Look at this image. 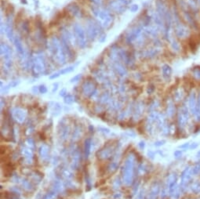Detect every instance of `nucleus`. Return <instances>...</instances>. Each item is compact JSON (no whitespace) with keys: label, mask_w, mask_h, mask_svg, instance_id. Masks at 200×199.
<instances>
[{"label":"nucleus","mask_w":200,"mask_h":199,"mask_svg":"<svg viewBox=\"0 0 200 199\" xmlns=\"http://www.w3.org/2000/svg\"><path fill=\"white\" fill-rule=\"evenodd\" d=\"M135 156L130 154L126 158V161L123 165V180L124 184L126 185H130L132 184L133 176H134V171H135Z\"/></svg>","instance_id":"obj_1"},{"label":"nucleus","mask_w":200,"mask_h":199,"mask_svg":"<svg viewBox=\"0 0 200 199\" xmlns=\"http://www.w3.org/2000/svg\"><path fill=\"white\" fill-rule=\"evenodd\" d=\"M192 173L191 172V168L188 166L184 169V171L182 172L181 175V184H180V187L182 190V191L184 192L187 189V187L188 186V184L191 181V178H192Z\"/></svg>","instance_id":"obj_2"},{"label":"nucleus","mask_w":200,"mask_h":199,"mask_svg":"<svg viewBox=\"0 0 200 199\" xmlns=\"http://www.w3.org/2000/svg\"><path fill=\"white\" fill-rule=\"evenodd\" d=\"M116 149V145L114 144H110L105 148H103L101 150L97 152V157L100 159L105 160L108 159L109 158H111V155L113 154L115 150Z\"/></svg>","instance_id":"obj_3"},{"label":"nucleus","mask_w":200,"mask_h":199,"mask_svg":"<svg viewBox=\"0 0 200 199\" xmlns=\"http://www.w3.org/2000/svg\"><path fill=\"white\" fill-rule=\"evenodd\" d=\"M189 118V114H188V110L187 107H183L180 110L178 114V126L180 129H185V127L187 125Z\"/></svg>","instance_id":"obj_4"},{"label":"nucleus","mask_w":200,"mask_h":199,"mask_svg":"<svg viewBox=\"0 0 200 199\" xmlns=\"http://www.w3.org/2000/svg\"><path fill=\"white\" fill-rule=\"evenodd\" d=\"M160 193V185L157 182H155L154 184L151 185L150 191L148 193L147 199H156L158 195Z\"/></svg>","instance_id":"obj_5"},{"label":"nucleus","mask_w":200,"mask_h":199,"mask_svg":"<svg viewBox=\"0 0 200 199\" xmlns=\"http://www.w3.org/2000/svg\"><path fill=\"white\" fill-rule=\"evenodd\" d=\"M188 106H189L190 112L195 115V111H196V106H197V98H196V94L195 92L191 93V95L189 97Z\"/></svg>","instance_id":"obj_6"},{"label":"nucleus","mask_w":200,"mask_h":199,"mask_svg":"<svg viewBox=\"0 0 200 199\" xmlns=\"http://www.w3.org/2000/svg\"><path fill=\"white\" fill-rule=\"evenodd\" d=\"M80 162V153L78 149H75L71 152V167L76 169Z\"/></svg>","instance_id":"obj_7"},{"label":"nucleus","mask_w":200,"mask_h":199,"mask_svg":"<svg viewBox=\"0 0 200 199\" xmlns=\"http://www.w3.org/2000/svg\"><path fill=\"white\" fill-rule=\"evenodd\" d=\"M22 154L25 157V161L28 163V164H31L33 162V152H32V149H31L30 147H25L22 148Z\"/></svg>","instance_id":"obj_8"},{"label":"nucleus","mask_w":200,"mask_h":199,"mask_svg":"<svg viewBox=\"0 0 200 199\" xmlns=\"http://www.w3.org/2000/svg\"><path fill=\"white\" fill-rule=\"evenodd\" d=\"M39 153L40 157L43 159H46L48 158V154H49V147L46 145V144H43L41 145L39 149Z\"/></svg>","instance_id":"obj_9"},{"label":"nucleus","mask_w":200,"mask_h":199,"mask_svg":"<svg viewBox=\"0 0 200 199\" xmlns=\"http://www.w3.org/2000/svg\"><path fill=\"white\" fill-rule=\"evenodd\" d=\"M13 117L18 122L22 123L25 119V114L21 110H17L13 113Z\"/></svg>","instance_id":"obj_10"},{"label":"nucleus","mask_w":200,"mask_h":199,"mask_svg":"<svg viewBox=\"0 0 200 199\" xmlns=\"http://www.w3.org/2000/svg\"><path fill=\"white\" fill-rule=\"evenodd\" d=\"M91 140L90 139H86L84 143V154L86 158L89 157V154H90V149H91Z\"/></svg>","instance_id":"obj_11"},{"label":"nucleus","mask_w":200,"mask_h":199,"mask_svg":"<svg viewBox=\"0 0 200 199\" xmlns=\"http://www.w3.org/2000/svg\"><path fill=\"white\" fill-rule=\"evenodd\" d=\"M18 183H20V184H21L22 187H24L26 190L30 191V190H33V186L31 185L30 181L26 180H23V179H21V178H20Z\"/></svg>","instance_id":"obj_12"},{"label":"nucleus","mask_w":200,"mask_h":199,"mask_svg":"<svg viewBox=\"0 0 200 199\" xmlns=\"http://www.w3.org/2000/svg\"><path fill=\"white\" fill-rule=\"evenodd\" d=\"M191 192H193L195 194L200 193V183L199 182H194L193 184L190 186Z\"/></svg>","instance_id":"obj_13"},{"label":"nucleus","mask_w":200,"mask_h":199,"mask_svg":"<svg viewBox=\"0 0 200 199\" xmlns=\"http://www.w3.org/2000/svg\"><path fill=\"white\" fill-rule=\"evenodd\" d=\"M58 194V192H57L56 190H51L49 192L46 194L45 197L43 198V199H55Z\"/></svg>","instance_id":"obj_14"},{"label":"nucleus","mask_w":200,"mask_h":199,"mask_svg":"<svg viewBox=\"0 0 200 199\" xmlns=\"http://www.w3.org/2000/svg\"><path fill=\"white\" fill-rule=\"evenodd\" d=\"M82 132H83V131L81 130L79 127L76 128L75 130L74 131V132H73V140H76L78 139H79L80 136H82Z\"/></svg>","instance_id":"obj_15"},{"label":"nucleus","mask_w":200,"mask_h":199,"mask_svg":"<svg viewBox=\"0 0 200 199\" xmlns=\"http://www.w3.org/2000/svg\"><path fill=\"white\" fill-rule=\"evenodd\" d=\"M191 172L193 176L195 175H198L200 173V163L199 164H196L195 166L191 168Z\"/></svg>","instance_id":"obj_16"},{"label":"nucleus","mask_w":200,"mask_h":199,"mask_svg":"<svg viewBox=\"0 0 200 199\" xmlns=\"http://www.w3.org/2000/svg\"><path fill=\"white\" fill-rule=\"evenodd\" d=\"M26 144H27V146H28V147H30L31 149H34L35 148V142L31 138H28V139H27V140H26Z\"/></svg>","instance_id":"obj_17"},{"label":"nucleus","mask_w":200,"mask_h":199,"mask_svg":"<svg viewBox=\"0 0 200 199\" xmlns=\"http://www.w3.org/2000/svg\"><path fill=\"white\" fill-rule=\"evenodd\" d=\"M165 144H166V140H163L155 141L154 143V145L155 147H161V146H163Z\"/></svg>","instance_id":"obj_18"},{"label":"nucleus","mask_w":200,"mask_h":199,"mask_svg":"<svg viewBox=\"0 0 200 199\" xmlns=\"http://www.w3.org/2000/svg\"><path fill=\"white\" fill-rule=\"evenodd\" d=\"M189 146H190V143H185V144H181V145H180L179 146V148L180 149H182V150H186V149H188V148H189Z\"/></svg>","instance_id":"obj_19"},{"label":"nucleus","mask_w":200,"mask_h":199,"mask_svg":"<svg viewBox=\"0 0 200 199\" xmlns=\"http://www.w3.org/2000/svg\"><path fill=\"white\" fill-rule=\"evenodd\" d=\"M198 147H199V143H197V142H193V143L190 144L189 149H190V150H195V149H196Z\"/></svg>","instance_id":"obj_20"},{"label":"nucleus","mask_w":200,"mask_h":199,"mask_svg":"<svg viewBox=\"0 0 200 199\" xmlns=\"http://www.w3.org/2000/svg\"><path fill=\"white\" fill-rule=\"evenodd\" d=\"M173 156L178 158H181L182 156V151L181 150H177L173 152Z\"/></svg>","instance_id":"obj_21"},{"label":"nucleus","mask_w":200,"mask_h":199,"mask_svg":"<svg viewBox=\"0 0 200 199\" xmlns=\"http://www.w3.org/2000/svg\"><path fill=\"white\" fill-rule=\"evenodd\" d=\"M120 185H121L120 180L119 179V178H117V179L114 181V183H113V186H114L115 188H119V187H120Z\"/></svg>","instance_id":"obj_22"},{"label":"nucleus","mask_w":200,"mask_h":199,"mask_svg":"<svg viewBox=\"0 0 200 199\" xmlns=\"http://www.w3.org/2000/svg\"><path fill=\"white\" fill-rule=\"evenodd\" d=\"M147 154H148V156L149 158H151V159H154L155 158V153L154 151H152V150H148V153H147Z\"/></svg>","instance_id":"obj_23"},{"label":"nucleus","mask_w":200,"mask_h":199,"mask_svg":"<svg viewBox=\"0 0 200 199\" xmlns=\"http://www.w3.org/2000/svg\"><path fill=\"white\" fill-rule=\"evenodd\" d=\"M138 147H139V148L141 149V150H144V149H145V141H143V140L140 141V142H139V144H138Z\"/></svg>","instance_id":"obj_24"},{"label":"nucleus","mask_w":200,"mask_h":199,"mask_svg":"<svg viewBox=\"0 0 200 199\" xmlns=\"http://www.w3.org/2000/svg\"><path fill=\"white\" fill-rule=\"evenodd\" d=\"M195 75L196 76V78H197L198 79H200V70L199 69H198L197 71H195Z\"/></svg>","instance_id":"obj_25"},{"label":"nucleus","mask_w":200,"mask_h":199,"mask_svg":"<svg viewBox=\"0 0 200 199\" xmlns=\"http://www.w3.org/2000/svg\"><path fill=\"white\" fill-rule=\"evenodd\" d=\"M101 129L102 131H100V132H104V133H105V134H108V133H110V131H109V129H105V128H101Z\"/></svg>","instance_id":"obj_26"},{"label":"nucleus","mask_w":200,"mask_h":199,"mask_svg":"<svg viewBox=\"0 0 200 199\" xmlns=\"http://www.w3.org/2000/svg\"><path fill=\"white\" fill-rule=\"evenodd\" d=\"M121 197H122V194L121 193H115L114 195V198L119 199V198H120Z\"/></svg>","instance_id":"obj_27"},{"label":"nucleus","mask_w":200,"mask_h":199,"mask_svg":"<svg viewBox=\"0 0 200 199\" xmlns=\"http://www.w3.org/2000/svg\"><path fill=\"white\" fill-rule=\"evenodd\" d=\"M196 156H197L198 158H200V150H199L197 152V154H196Z\"/></svg>","instance_id":"obj_28"}]
</instances>
